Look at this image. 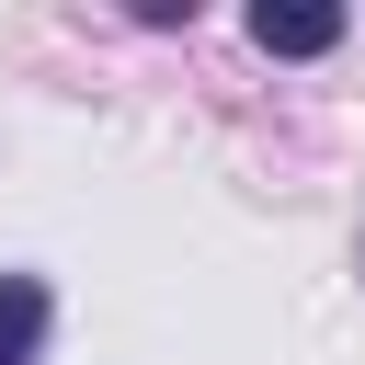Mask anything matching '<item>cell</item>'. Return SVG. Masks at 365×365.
Here are the masks:
<instances>
[{
  "mask_svg": "<svg viewBox=\"0 0 365 365\" xmlns=\"http://www.w3.org/2000/svg\"><path fill=\"white\" fill-rule=\"evenodd\" d=\"M251 46H262V57H331V46H342V11H331V0H262V11H251Z\"/></svg>",
  "mask_w": 365,
  "mask_h": 365,
  "instance_id": "cell-1",
  "label": "cell"
},
{
  "mask_svg": "<svg viewBox=\"0 0 365 365\" xmlns=\"http://www.w3.org/2000/svg\"><path fill=\"white\" fill-rule=\"evenodd\" d=\"M46 354V274H0V365Z\"/></svg>",
  "mask_w": 365,
  "mask_h": 365,
  "instance_id": "cell-2",
  "label": "cell"
}]
</instances>
